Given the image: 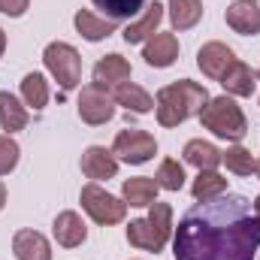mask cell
Here are the masks:
<instances>
[{"label": "cell", "mask_w": 260, "mask_h": 260, "mask_svg": "<svg viewBox=\"0 0 260 260\" xmlns=\"http://www.w3.org/2000/svg\"><path fill=\"white\" fill-rule=\"evenodd\" d=\"M251 3H257V0H251Z\"/></svg>", "instance_id": "cell-36"}, {"label": "cell", "mask_w": 260, "mask_h": 260, "mask_svg": "<svg viewBox=\"0 0 260 260\" xmlns=\"http://www.w3.org/2000/svg\"><path fill=\"white\" fill-rule=\"evenodd\" d=\"M173 236V206L170 203H151L145 218H136L127 224V242L142 251H164V245Z\"/></svg>", "instance_id": "cell-3"}, {"label": "cell", "mask_w": 260, "mask_h": 260, "mask_svg": "<svg viewBox=\"0 0 260 260\" xmlns=\"http://www.w3.org/2000/svg\"><path fill=\"white\" fill-rule=\"evenodd\" d=\"M224 18H227V27L236 30V34H242V37L260 34V9H257V3H251V0H236V3H230Z\"/></svg>", "instance_id": "cell-12"}, {"label": "cell", "mask_w": 260, "mask_h": 260, "mask_svg": "<svg viewBox=\"0 0 260 260\" xmlns=\"http://www.w3.org/2000/svg\"><path fill=\"white\" fill-rule=\"evenodd\" d=\"M257 82H260V73H257Z\"/></svg>", "instance_id": "cell-35"}, {"label": "cell", "mask_w": 260, "mask_h": 260, "mask_svg": "<svg viewBox=\"0 0 260 260\" xmlns=\"http://www.w3.org/2000/svg\"><path fill=\"white\" fill-rule=\"evenodd\" d=\"M142 58L148 67H173L179 58V40L176 34H154L151 40H145V49H142Z\"/></svg>", "instance_id": "cell-10"}, {"label": "cell", "mask_w": 260, "mask_h": 260, "mask_svg": "<svg viewBox=\"0 0 260 260\" xmlns=\"http://www.w3.org/2000/svg\"><path fill=\"white\" fill-rule=\"evenodd\" d=\"M200 18H203L200 0H170V21L176 30H191Z\"/></svg>", "instance_id": "cell-25"}, {"label": "cell", "mask_w": 260, "mask_h": 260, "mask_svg": "<svg viewBox=\"0 0 260 260\" xmlns=\"http://www.w3.org/2000/svg\"><path fill=\"white\" fill-rule=\"evenodd\" d=\"M112 154L121 157L124 164H145L157 154V142L148 130L139 127H124L118 130L115 142H112Z\"/></svg>", "instance_id": "cell-7"}, {"label": "cell", "mask_w": 260, "mask_h": 260, "mask_svg": "<svg viewBox=\"0 0 260 260\" xmlns=\"http://www.w3.org/2000/svg\"><path fill=\"white\" fill-rule=\"evenodd\" d=\"M112 115H115V100H112V94L106 88L91 82V85H85L79 91V118L85 124L100 127V124L112 121Z\"/></svg>", "instance_id": "cell-8"}, {"label": "cell", "mask_w": 260, "mask_h": 260, "mask_svg": "<svg viewBox=\"0 0 260 260\" xmlns=\"http://www.w3.org/2000/svg\"><path fill=\"white\" fill-rule=\"evenodd\" d=\"M97 9H103V18H112V21H124L133 18L145 9V0H91Z\"/></svg>", "instance_id": "cell-26"}, {"label": "cell", "mask_w": 260, "mask_h": 260, "mask_svg": "<svg viewBox=\"0 0 260 260\" xmlns=\"http://www.w3.org/2000/svg\"><path fill=\"white\" fill-rule=\"evenodd\" d=\"M82 173H85L88 179H94V182H100V179H115V173H118V157H115L109 148H103V145H91V148L82 151Z\"/></svg>", "instance_id": "cell-9"}, {"label": "cell", "mask_w": 260, "mask_h": 260, "mask_svg": "<svg viewBox=\"0 0 260 260\" xmlns=\"http://www.w3.org/2000/svg\"><path fill=\"white\" fill-rule=\"evenodd\" d=\"M254 212H257V218H260V194H257V200H254Z\"/></svg>", "instance_id": "cell-33"}, {"label": "cell", "mask_w": 260, "mask_h": 260, "mask_svg": "<svg viewBox=\"0 0 260 260\" xmlns=\"http://www.w3.org/2000/svg\"><path fill=\"white\" fill-rule=\"evenodd\" d=\"M233 61H236V55H233V49L224 46V43H206V46L197 52V67H200L209 79H221Z\"/></svg>", "instance_id": "cell-11"}, {"label": "cell", "mask_w": 260, "mask_h": 260, "mask_svg": "<svg viewBox=\"0 0 260 260\" xmlns=\"http://www.w3.org/2000/svg\"><path fill=\"white\" fill-rule=\"evenodd\" d=\"M127 79H130V64L121 55H106V58H100L94 64V85H100L106 91L121 85V82H127Z\"/></svg>", "instance_id": "cell-18"}, {"label": "cell", "mask_w": 260, "mask_h": 260, "mask_svg": "<svg viewBox=\"0 0 260 260\" xmlns=\"http://www.w3.org/2000/svg\"><path fill=\"white\" fill-rule=\"evenodd\" d=\"M79 203H82V209H85L97 224H103V227L121 224V221H124V215H127V203H124V200H118V197H112L109 191H103L97 182H88V185L82 188Z\"/></svg>", "instance_id": "cell-5"}, {"label": "cell", "mask_w": 260, "mask_h": 260, "mask_svg": "<svg viewBox=\"0 0 260 260\" xmlns=\"http://www.w3.org/2000/svg\"><path fill=\"white\" fill-rule=\"evenodd\" d=\"M206 103H209V91H206L200 82L179 79V82L160 88L157 97H154L157 124H160V127H179L182 121L200 115Z\"/></svg>", "instance_id": "cell-2"}, {"label": "cell", "mask_w": 260, "mask_h": 260, "mask_svg": "<svg viewBox=\"0 0 260 260\" xmlns=\"http://www.w3.org/2000/svg\"><path fill=\"white\" fill-rule=\"evenodd\" d=\"M21 100L34 112H43L46 109V103H49V82H46L43 73H27L21 79Z\"/></svg>", "instance_id": "cell-23"}, {"label": "cell", "mask_w": 260, "mask_h": 260, "mask_svg": "<svg viewBox=\"0 0 260 260\" xmlns=\"http://www.w3.org/2000/svg\"><path fill=\"white\" fill-rule=\"evenodd\" d=\"M182 154H185V164L197 167L200 173L203 170H218V164H221V151L206 139H191Z\"/></svg>", "instance_id": "cell-22"}, {"label": "cell", "mask_w": 260, "mask_h": 260, "mask_svg": "<svg viewBox=\"0 0 260 260\" xmlns=\"http://www.w3.org/2000/svg\"><path fill=\"white\" fill-rule=\"evenodd\" d=\"M218 82H221V88H224L227 94H233V97H251L254 88H257V73L248 64H242V61H233Z\"/></svg>", "instance_id": "cell-16"}, {"label": "cell", "mask_w": 260, "mask_h": 260, "mask_svg": "<svg viewBox=\"0 0 260 260\" xmlns=\"http://www.w3.org/2000/svg\"><path fill=\"white\" fill-rule=\"evenodd\" d=\"M27 106H21V100L9 91H0V127L6 130L9 136L15 130H24L27 127Z\"/></svg>", "instance_id": "cell-21"}, {"label": "cell", "mask_w": 260, "mask_h": 260, "mask_svg": "<svg viewBox=\"0 0 260 260\" xmlns=\"http://www.w3.org/2000/svg\"><path fill=\"white\" fill-rule=\"evenodd\" d=\"M12 251L18 260H52V245L40 230H18L12 236Z\"/></svg>", "instance_id": "cell-15"}, {"label": "cell", "mask_w": 260, "mask_h": 260, "mask_svg": "<svg viewBox=\"0 0 260 260\" xmlns=\"http://www.w3.org/2000/svg\"><path fill=\"white\" fill-rule=\"evenodd\" d=\"M154 179H157V185H160L164 191H182V185H185V170H182L179 160L167 157V160H160Z\"/></svg>", "instance_id": "cell-28"}, {"label": "cell", "mask_w": 260, "mask_h": 260, "mask_svg": "<svg viewBox=\"0 0 260 260\" xmlns=\"http://www.w3.org/2000/svg\"><path fill=\"white\" fill-rule=\"evenodd\" d=\"M160 21H164V6L154 0V3H148L145 9H142V15L136 18V21H130L127 27H124V43H145V40H151L154 34H157V27H160Z\"/></svg>", "instance_id": "cell-13"}, {"label": "cell", "mask_w": 260, "mask_h": 260, "mask_svg": "<svg viewBox=\"0 0 260 260\" xmlns=\"http://www.w3.org/2000/svg\"><path fill=\"white\" fill-rule=\"evenodd\" d=\"M27 6H30V0H0V12L9 18H21L27 12Z\"/></svg>", "instance_id": "cell-30"}, {"label": "cell", "mask_w": 260, "mask_h": 260, "mask_svg": "<svg viewBox=\"0 0 260 260\" xmlns=\"http://www.w3.org/2000/svg\"><path fill=\"white\" fill-rule=\"evenodd\" d=\"M227 191V179L218 173V170H203L191 185V194L197 203H209V200H218V197Z\"/></svg>", "instance_id": "cell-24"}, {"label": "cell", "mask_w": 260, "mask_h": 260, "mask_svg": "<svg viewBox=\"0 0 260 260\" xmlns=\"http://www.w3.org/2000/svg\"><path fill=\"white\" fill-rule=\"evenodd\" d=\"M157 179H148V176H136V179H127L121 185V194H124V203L127 206H136V209H148L154 200H157Z\"/></svg>", "instance_id": "cell-20"}, {"label": "cell", "mask_w": 260, "mask_h": 260, "mask_svg": "<svg viewBox=\"0 0 260 260\" xmlns=\"http://www.w3.org/2000/svg\"><path fill=\"white\" fill-rule=\"evenodd\" d=\"M257 248L260 218L239 194L197 203L173 236L176 260H254Z\"/></svg>", "instance_id": "cell-1"}, {"label": "cell", "mask_w": 260, "mask_h": 260, "mask_svg": "<svg viewBox=\"0 0 260 260\" xmlns=\"http://www.w3.org/2000/svg\"><path fill=\"white\" fill-rule=\"evenodd\" d=\"M109 94H112L115 106H124L127 112H136V115H148L154 109V97L133 82H121V85L109 88Z\"/></svg>", "instance_id": "cell-14"}, {"label": "cell", "mask_w": 260, "mask_h": 260, "mask_svg": "<svg viewBox=\"0 0 260 260\" xmlns=\"http://www.w3.org/2000/svg\"><path fill=\"white\" fill-rule=\"evenodd\" d=\"M200 121L203 127L212 130L215 136L227 139V142H239L245 133H248V121H245V112L236 106L233 97L221 94V97H209V103L203 106L200 112Z\"/></svg>", "instance_id": "cell-4"}, {"label": "cell", "mask_w": 260, "mask_h": 260, "mask_svg": "<svg viewBox=\"0 0 260 260\" xmlns=\"http://www.w3.org/2000/svg\"><path fill=\"white\" fill-rule=\"evenodd\" d=\"M52 233H55V239H58L61 248H76V245L85 242L88 227H85V221H82L79 212H61L55 218V224H52Z\"/></svg>", "instance_id": "cell-17"}, {"label": "cell", "mask_w": 260, "mask_h": 260, "mask_svg": "<svg viewBox=\"0 0 260 260\" xmlns=\"http://www.w3.org/2000/svg\"><path fill=\"white\" fill-rule=\"evenodd\" d=\"M257 176H260V160H257Z\"/></svg>", "instance_id": "cell-34"}, {"label": "cell", "mask_w": 260, "mask_h": 260, "mask_svg": "<svg viewBox=\"0 0 260 260\" xmlns=\"http://www.w3.org/2000/svg\"><path fill=\"white\" fill-rule=\"evenodd\" d=\"M3 49H6V34H3V27H0V58H3Z\"/></svg>", "instance_id": "cell-31"}, {"label": "cell", "mask_w": 260, "mask_h": 260, "mask_svg": "<svg viewBox=\"0 0 260 260\" xmlns=\"http://www.w3.org/2000/svg\"><path fill=\"white\" fill-rule=\"evenodd\" d=\"M73 24H76V30H79L88 43H100V40H106V37H112V34L118 30V21H112V18H97V15L88 12V9H79V12L73 15Z\"/></svg>", "instance_id": "cell-19"}, {"label": "cell", "mask_w": 260, "mask_h": 260, "mask_svg": "<svg viewBox=\"0 0 260 260\" xmlns=\"http://www.w3.org/2000/svg\"><path fill=\"white\" fill-rule=\"evenodd\" d=\"M43 61H46V70L58 79L61 91H73L82 79V58L79 52L70 46V43H49L46 52H43Z\"/></svg>", "instance_id": "cell-6"}, {"label": "cell", "mask_w": 260, "mask_h": 260, "mask_svg": "<svg viewBox=\"0 0 260 260\" xmlns=\"http://www.w3.org/2000/svg\"><path fill=\"white\" fill-rule=\"evenodd\" d=\"M6 206V188H3V182H0V209Z\"/></svg>", "instance_id": "cell-32"}, {"label": "cell", "mask_w": 260, "mask_h": 260, "mask_svg": "<svg viewBox=\"0 0 260 260\" xmlns=\"http://www.w3.org/2000/svg\"><path fill=\"white\" fill-rule=\"evenodd\" d=\"M221 164H227V170L236 173V176H254V173H257V160H254L251 151L242 148V145H233V148L221 151Z\"/></svg>", "instance_id": "cell-27"}, {"label": "cell", "mask_w": 260, "mask_h": 260, "mask_svg": "<svg viewBox=\"0 0 260 260\" xmlns=\"http://www.w3.org/2000/svg\"><path fill=\"white\" fill-rule=\"evenodd\" d=\"M18 157H21L18 142H15L9 133H3V136H0V176L12 173V170L18 167Z\"/></svg>", "instance_id": "cell-29"}]
</instances>
